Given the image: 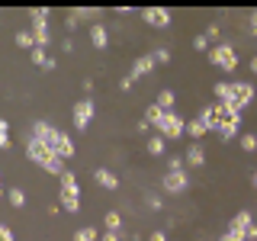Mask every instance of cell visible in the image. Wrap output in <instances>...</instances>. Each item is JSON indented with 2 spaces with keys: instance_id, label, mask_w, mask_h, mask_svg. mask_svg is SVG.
I'll return each instance as SVG.
<instances>
[{
  "instance_id": "obj_7",
  "label": "cell",
  "mask_w": 257,
  "mask_h": 241,
  "mask_svg": "<svg viewBox=\"0 0 257 241\" xmlns=\"http://www.w3.org/2000/svg\"><path fill=\"white\" fill-rule=\"evenodd\" d=\"M142 20L148 23V26H155V29H167L171 26V10H167V7H145Z\"/></svg>"
},
{
  "instance_id": "obj_2",
  "label": "cell",
  "mask_w": 257,
  "mask_h": 241,
  "mask_svg": "<svg viewBox=\"0 0 257 241\" xmlns=\"http://www.w3.org/2000/svg\"><path fill=\"white\" fill-rule=\"evenodd\" d=\"M219 106H222V103H219ZM215 132H219L222 142H231V139H235V135L241 132V109L222 106L219 109V129H215Z\"/></svg>"
},
{
  "instance_id": "obj_43",
  "label": "cell",
  "mask_w": 257,
  "mask_h": 241,
  "mask_svg": "<svg viewBox=\"0 0 257 241\" xmlns=\"http://www.w3.org/2000/svg\"><path fill=\"white\" fill-rule=\"evenodd\" d=\"M132 84H135L132 77H122V80H119V87H122V90H132Z\"/></svg>"
},
{
  "instance_id": "obj_4",
  "label": "cell",
  "mask_w": 257,
  "mask_h": 241,
  "mask_svg": "<svg viewBox=\"0 0 257 241\" xmlns=\"http://www.w3.org/2000/svg\"><path fill=\"white\" fill-rule=\"evenodd\" d=\"M32 139H39V142H45L48 148L58 155V142H61V132L55 129L52 123H45V119H39V123H32Z\"/></svg>"
},
{
  "instance_id": "obj_33",
  "label": "cell",
  "mask_w": 257,
  "mask_h": 241,
  "mask_svg": "<svg viewBox=\"0 0 257 241\" xmlns=\"http://www.w3.org/2000/svg\"><path fill=\"white\" fill-rule=\"evenodd\" d=\"M193 48H196V52H206V48H209V39H206V32L193 36Z\"/></svg>"
},
{
  "instance_id": "obj_25",
  "label": "cell",
  "mask_w": 257,
  "mask_h": 241,
  "mask_svg": "<svg viewBox=\"0 0 257 241\" xmlns=\"http://www.w3.org/2000/svg\"><path fill=\"white\" fill-rule=\"evenodd\" d=\"M164 142H167V139H161V135L155 132V135L148 139V155H155V158H158V155H164Z\"/></svg>"
},
{
  "instance_id": "obj_3",
  "label": "cell",
  "mask_w": 257,
  "mask_h": 241,
  "mask_svg": "<svg viewBox=\"0 0 257 241\" xmlns=\"http://www.w3.org/2000/svg\"><path fill=\"white\" fill-rule=\"evenodd\" d=\"M209 61H212L215 68H222L225 74H231V71L238 68V52H235V48H231L228 42H222V45L209 48Z\"/></svg>"
},
{
  "instance_id": "obj_32",
  "label": "cell",
  "mask_w": 257,
  "mask_h": 241,
  "mask_svg": "<svg viewBox=\"0 0 257 241\" xmlns=\"http://www.w3.org/2000/svg\"><path fill=\"white\" fill-rule=\"evenodd\" d=\"M77 26H80V20H77V13H74V10H71L68 16H64V29H68V32H74Z\"/></svg>"
},
{
  "instance_id": "obj_10",
  "label": "cell",
  "mask_w": 257,
  "mask_h": 241,
  "mask_svg": "<svg viewBox=\"0 0 257 241\" xmlns=\"http://www.w3.org/2000/svg\"><path fill=\"white\" fill-rule=\"evenodd\" d=\"M219 109H222L219 103H209V106H206V109H199V116H196L199 123L209 129V132H215V129H219Z\"/></svg>"
},
{
  "instance_id": "obj_29",
  "label": "cell",
  "mask_w": 257,
  "mask_h": 241,
  "mask_svg": "<svg viewBox=\"0 0 257 241\" xmlns=\"http://www.w3.org/2000/svg\"><path fill=\"white\" fill-rule=\"evenodd\" d=\"M241 151H257V135L254 132H244V135H241Z\"/></svg>"
},
{
  "instance_id": "obj_16",
  "label": "cell",
  "mask_w": 257,
  "mask_h": 241,
  "mask_svg": "<svg viewBox=\"0 0 257 241\" xmlns=\"http://www.w3.org/2000/svg\"><path fill=\"white\" fill-rule=\"evenodd\" d=\"M32 36H36V48H48V42H52L48 23H32Z\"/></svg>"
},
{
  "instance_id": "obj_42",
  "label": "cell",
  "mask_w": 257,
  "mask_h": 241,
  "mask_svg": "<svg viewBox=\"0 0 257 241\" xmlns=\"http://www.w3.org/2000/svg\"><path fill=\"white\" fill-rule=\"evenodd\" d=\"M244 238H247V241H257V222H254V225H251V228H247V231H244Z\"/></svg>"
},
{
  "instance_id": "obj_41",
  "label": "cell",
  "mask_w": 257,
  "mask_h": 241,
  "mask_svg": "<svg viewBox=\"0 0 257 241\" xmlns=\"http://www.w3.org/2000/svg\"><path fill=\"white\" fill-rule=\"evenodd\" d=\"M103 241H122V235L119 231H103Z\"/></svg>"
},
{
  "instance_id": "obj_34",
  "label": "cell",
  "mask_w": 257,
  "mask_h": 241,
  "mask_svg": "<svg viewBox=\"0 0 257 241\" xmlns=\"http://www.w3.org/2000/svg\"><path fill=\"white\" fill-rule=\"evenodd\" d=\"M29 16H32V23H45L48 20V10H45V7H32Z\"/></svg>"
},
{
  "instance_id": "obj_21",
  "label": "cell",
  "mask_w": 257,
  "mask_h": 241,
  "mask_svg": "<svg viewBox=\"0 0 257 241\" xmlns=\"http://www.w3.org/2000/svg\"><path fill=\"white\" fill-rule=\"evenodd\" d=\"M174 100H177V96H174V90H171V87H164V90L158 93V100H155V103H158V106L164 109V112H171V106H174Z\"/></svg>"
},
{
  "instance_id": "obj_40",
  "label": "cell",
  "mask_w": 257,
  "mask_h": 241,
  "mask_svg": "<svg viewBox=\"0 0 257 241\" xmlns=\"http://www.w3.org/2000/svg\"><path fill=\"white\" fill-rule=\"evenodd\" d=\"M161 206H164V203H161V196H148V209H155V212H158Z\"/></svg>"
},
{
  "instance_id": "obj_28",
  "label": "cell",
  "mask_w": 257,
  "mask_h": 241,
  "mask_svg": "<svg viewBox=\"0 0 257 241\" xmlns=\"http://www.w3.org/2000/svg\"><path fill=\"white\" fill-rule=\"evenodd\" d=\"M187 132L193 135V139H203V135L209 132V129H206L203 123H199V119H193V123H187Z\"/></svg>"
},
{
  "instance_id": "obj_39",
  "label": "cell",
  "mask_w": 257,
  "mask_h": 241,
  "mask_svg": "<svg viewBox=\"0 0 257 241\" xmlns=\"http://www.w3.org/2000/svg\"><path fill=\"white\" fill-rule=\"evenodd\" d=\"M148 241H167V235H164V231H161V228H155V231H151V235H148Z\"/></svg>"
},
{
  "instance_id": "obj_5",
  "label": "cell",
  "mask_w": 257,
  "mask_h": 241,
  "mask_svg": "<svg viewBox=\"0 0 257 241\" xmlns=\"http://www.w3.org/2000/svg\"><path fill=\"white\" fill-rule=\"evenodd\" d=\"M155 129H158L161 139H180V135L187 132V123H183L177 112H164V119H161Z\"/></svg>"
},
{
  "instance_id": "obj_14",
  "label": "cell",
  "mask_w": 257,
  "mask_h": 241,
  "mask_svg": "<svg viewBox=\"0 0 257 241\" xmlns=\"http://www.w3.org/2000/svg\"><path fill=\"white\" fill-rule=\"evenodd\" d=\"M90 45L93 48H109V32H106V26H103V23H93L90 26Z\"/></svg>"
},
{
  "instance_id": "obj_17",
  "label": "cell",
  "mask_w": 257,
  "mask_h": 241,
  "mask_svg": "<svg viewBox=\"0 0 257 241\" xmlns=\"http://www.w3.org/2000/svg\"><path fill=\"white\" fill-rule=\"evenodd\" d=\"M183 158H187V164H193V167H203V164H206V151H203V145H196V142H193L190 148H187V155H183Z\"/></svg>"
},
{
  "instance_id": "obj_13",
  "label": "cell",
  "mask_w": 257,
  "mask_h": 241,
  "mask_svg": "<svg viewBox=\"0 0 257 241\" xmlns=\"http://www.w3.org/2000/svg\"><path fill=\"white\" fill-rule=\"evenodd\" d=\"M29 58H32V64H36V68L48 71V74H52V71L58 68V61H55V58H48V52H45V48H32V52H29Z\"/></svg>"
},
{
  "instance_id": "obj_45",
  "label": "cell",
  "mask_w": 257,
  "mask_h": 241,
  "mask_svg": "<svg viewBox=\"0 0 257 241\" xmlns=\"http://www.w3.org/2000/svg\"><path fill=\"white\" fill-rule=\"evenodd\" d=\"M251 71H254V74H257V55H254V58H251Z\"/></svg>"
},
{
  "instance_id": "obj_15",
  "label": "cell",
  "mask_w": 257,
  "mask_h": 241,
  "mask_svg": "<svg viewBox=\"0 0 257 241\" xmlns=\"http://www.w3.org/2000/svg\"><path fill=\"white\" fill-rule=\"evenodd\" d=\"M93 180L100 183L103 190H119V177L112 174V171H106V167H96V171H93Z\"/></svg>"
},
{
  "instance_id": "obj_23",
  "label": "cell",
  "mask_w": 257,
  "mask_h": 241,
  "mask_svg": "<svg viewBox=\"0 0 257 241\" xmlns=\"http://www.w3.org/2000/svg\"><path fill=\"white\" fill-rule=\"evenodd\" d=\"M96 238H100V228H93V225H84L74 231V241H96Z\"/></svg>"
},
{
  "instance_id": "obj_26",
  "label": "cell",
  "mask_w": 257,
  "mask_h": 241,
  "mask_svg": "<svg viewBox=\"0 0 257 241\" xmlns=\"http://www.w3.org/2000/svg\"><path fill=\"white\" fill-rule=\"evenodd\" d=\"M145 119H148V123H151V126H158V123H161V119H164V109H161V106H158V103H151V106H148V109H145Z\"/></svg>"
},
{
  "instance_id": "obj_27",
  "label": "cell",
  "mask_w": 257,
  "mask_h": 241,
  "mask_svg": "<svg viewBox=\"0 0 257 241\" xmlns=\"http://www.w3.org/2000/svg\"><path fill=\"white\" fill-rule=\"evenodd\" d=\"M0 151H10V123L0 119Z\"/></svg>"
},
{
  "instance_id": "obj_9",
  "label": "cell",
  "mask_w": 257,
  "mask_h": 241,
  "mask_svg": "<svg viewBox=\"0 0 257 241\" xmlns=\"http://www.w3.org/2000/svg\"><path fill=\"white\" fill-rule=\"evenodd\" d=\"M231 100H235L238 109H244L247 103L254 100V87L247 84V80H231Z\"/></svg>"
},
{
  "instance_id": "obj_18",
  "label": "cell",
  "mask_w": 257,
  "mask_h": 241,
  "mask_svg": "<svg viewBox=\"0 0 257 241\" xmlns=\"http://www.w3.org/2000/svg\"><path fill=\"white\" fill-rule=\"evenodd\" d=\"M254 225V219H251V212L247 209H241V212H235L231 215V222H228V228H238V231H247Z\"/></svg>"
},
{
  "instance_id": "obj_20",
  "label": "cell",
  "mask_w": 257,
  "mask_h": 241,
  "mask_svg": "<svg viewBox=\"0 0 257 241\" xmlns=\"http://www.w3.org/2000/svg\"><path fill=\"white\" fill-rule=\"evenodd\" d=\"M74 155H77V148H74V139L61 132V142H58V158H61V161H68V158H74Z\"/></svg>"
},
{
  "instance_id": "obj_46",
  "label": "cell",
  "mask_w": 257,
  "mask_h": 241,
  "mask_svg": "<svg viewBox=\"0 0 257 241\" xmlns=\"http://www.w3.org/2000/svg\"><path fill=\"white\" fill-rule=\"evenodd\" d=\"M251 187H254V190H257V174H254V177H251Z\"/></svg>"
},
{
  "instance_id": "obj_6",
  "label": "cell",
  "mask_w": 257,
  "mask_h": 241,
  "mask_svg": "<svg viewBox=\"0 0 257 241\" xmlns=\"http://www.w3.org/2000/svg\"><path fill=\"white\" fill-rule=\"evenodd\" d=\"M93 112H96V103L90 100V96H84V100H77V103H74V112H71V116H74L77 132H84V129L93 123Z\"/></svg>"
},
{
  "instance_id": "obj_8",
  "label": "cell",
  "mask_w": 257,
  "mask_h": 241,
  "mask_svg": "<svg viewBox=\"0 0 257 241\" xmlns=\"http://www.w3.org/2000/svg\"><path fill=\"white\" fill-rule=\"evenodd\" d=\"M161 187H164L167 193H183L190 187V177H187V171H167L164 177H161Z\"/></svg>"
},
{
  "instance_id": "obj_19",
  "label": "cell",
  "mask_w": 257,
  "mask_h": 241,
  "mask_svg": "<svg viewBox=\"0 0 257 241\" xmlns=\"http://www.w3.org/2000/svg\"><path fill=\"white\" fill-rule=\"evenodd\" d=\"M103 231H119V235H122V215H119L116 209H109V212L103 215Z\"/></svg>"
},
{
  "instance_id": "obj_22",
  "label": "cell",
  "mask_w": 257,
  "mask_h": 241,
  "mask_svg": "<svg viewBox=\"0 0 257 241\" xmlns=\"http://www.w3.org/2000/svg\"><path fill=\"white\" fill-rule=\"evenodd\" d=\"M16 45L32 52V48H36V36H32V29H20V32H16Z\"/></svg>"
},
{
  "instance_id": "obj_44",
  "label": "cell",
  "mask_w": 257,
  "mask_h": 241,
  "mask_svg": "<svg viewBox=\"0 0 257 241\" xmlns=\"http://www.w3.org/2000/svg\"><path fill=\"white\" fill-rule=\"evenodd\" d=\"M251 32H254V36H257V10L251 13Z\"/></svg>"
},
{
  "instance_id": "obj_11",
  "label": "cell",
  "mask_w": 257,
  "mask_h": 241,
  "mask_svg": "<svg viewBox=\"0 0 257 241\" xmlns=\"http://www.w3.org/2000/svg\"><path fill=\"white\" fill-rule=\"evenodd\" d=\"M155 55H142V58H135V64H132V80H139V77H145V74H151V71H155Z\"/></svg>"
},
{
  "instance_id": "obj_24",
  "label": "cell",
  "mask_w": 257,
  "mask_h": 241,
  "mask_svg": "<svg viewBox=\"0 0 257 241\" xmlns=\"http://www.w3.org/2000/svg\"><path fill=\"white\" fill-rule=\"evenodd\" d=\"M7 199H10V206H13V209H23V206H26V193H23L20 187L7 190Z\"/></svg>"
},
{
  "instance_id": "obj_35",
  "label": "cell",
  "mask_w": 257,
  "mask_h": 241,
  "mask_svg": "<svg viewBox=\"0 0 257 241\" xmlns=\"http://www.w3.org/2000/svg\"><path fill=\"white\" fill-rule=\"evenodd\" d=\"M151 55H155V61H158V64H167V61H171V52H167V48H155Z\"/></svg>"
},
{
  "instance_id": "obj_47",
  "label": "cell",
  "mask_w": 257,
  "mask_h": 241,
  "mask_svg": "<svg viewBox=\"0 0 257 241\" xmlns=\"http://www.w3.org/2000/svg\"><path fill=\"white\" fill-rule=\"evenodd\" d=\"M0 193H4V174H0Z\"/></svg>"
},
{
  "instance_id": "obj_1",
  "label": "cell",
  "mask_w": 257,
  "mask_h": 241,
  "mask_svg": "<svg viewBox=\"0 0 257 241\" xmlns=\"http://www.w3.org/2000/svg\"><path fill=\"white\" fill-rule=\"evenodd\" d=\"M26 158H29V161H36L39 167H45V171H48V174H55V177H61V174H64V161L55 155V151L48 148L45 142L32 139V135H29V142H26Z\"/></svg>"
},
{
  "instance_id": "obj_38",
  "label": "cell",
  "mask_w": 257,
  "mask_h": 241,
  "mask_svg": "<svg viewBox=\"0 0 257 241\" xmlns=\"http://www.w3.org/2000/svg\"><path fill=\"white\" fill-rule=\"evenodd\" d=\"M167 171H183V161L180 158H171V161H167Z\"/></svg>"
},
{
  "instance_id": "obj_36",
  "label": "cell",
  "mask_w": 257,
  "mask_h": 241,
  "mask_svg": "<svg viewBox=\"0 0 257 241\" xmlns=\"http://www.w3.org/2000/svg\"><path fill=\"white\" fill-rule=\"evenodd\" d=\"M74 13H77V20H93V16H96L93 7H80V10H74Z\"/></svg>"
},
{
  "instance_id": "obj_30",
  "label": "cell",
  "mask_w": 257,
  "mask_h": 241,
  "mask_svg": "<svg viewBox=\"0 0 257 241\" xmlns=\"http://www.w3.org/2000/svg\"><path fill=\"white\" fill-rule=\"evenodd\" d=\"M68 187H77V174L74 171H64L61 174V190H68Z\"/></svg>"
},
{
  "instance_id": "obj_31",
  "label": "cell",
  "mask_w": 257,
  "mask_h": 241,
  "mask_svg": "<svg viewBox=\"0 0 257 241\" xmlns=\"http://www.w3.org/2000/svg\"><path fill=\"white\" fill-rule=\"evenodd\" d=\"M219 241H247V238H244V231H238V228H228V231H225V235H222Z\"/></svg>"
},
{
  "instance_id": "obj_12",
  "label": "cell",
  "mask_w": 257,
  "mask_h": 241,
  "mask_svg": "<svg viewBox=\"0 0 257 241\" xmlns=\"http://www.w3.org/2000/svg\"><path fill=\"white\" fill-rule=\"evenodd\" d=\"M58 203H61V209H68V212H77V209H80V187H68V190H61Z\"/></svg>"
},
{
  "instance_id": "obj_37",
  "label": "cell",
  "mask_w": 257,
  "mask_h": 241,
  "mask_svg": "<svg viewBox=\"0 0 257 241\" xmlns=\"http://www.w3.org/2000/svg\"><path fill=\"white\" fill-rule=\"evenodd\" d=\"M0 241H13V228L4 225V222H0Z\"/></svg>"
}]
</instances>
